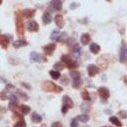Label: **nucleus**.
Listing matches in <instances>:
<instances>
[{"mask_svg":"<svg viewBox=\"0 0 127 127\" xmlns=\"http://www.w3.org/2000/svg\"><path fill=\"white\" fill-rule=\"evenodd\" d=\"M42 88L43 90L49 91V92H61L63 90L62 87H60L59 85H56L52 81H44L42 84Z\"/></svg>","mask_w":127,"mask_h":127,"instance_id":"1","label":"nucleus"},{"mask_svg":"<svg viewBox=\"0 0 127 127\" xmlns=\"http://www.w3.org/2000/svg\"><path fill=\"white\" fill-rule=\"evenodd\" d=\"M61 60L64 62V64H65V66L67 68H69L70 70L73 68H76L78 66V64L76 61H73L68 55H63L61 57Z\"/></svg>","mask_w":127,"mask_h":127,"instance_id":"2","label":"nucleus"},{"mask_svg":"<svg viewBox=\"0 0 127 127\" xmlns=\"http://www.w3.org/2000/svg\"><path fill=\"white\" fill-rule=\"evenodd\" d=\"M16 29H17V34L22 37L24 35V22L22 19V15L18 12L16 16Z\"/></svg>","mask_w":127,"mask_h":127,"instance_id":"3","label":"nucleus"},{"mask_svg":"<svg viewBox=\"0 0 127 127\" xmlns=\"http://www.w3.org/2000/svg\"><path fill=\"white\" fill-rule=\"evenodd\" d=\"M69 75L72 78V85L74 88H78L80 85V73L76 70H70Z\"/></svg>","mask_w":127,"mask_h":127,"instance_id":"4","label":"nucleus"},{"mask_svg":"<svg viewBox=\"0 0 127 127\" xmlns=\"http://www.w3.org/2000/svg\"><path fill=\"white\" fill-rule=\"evenodd\" d=\"M50 38L53 41H60V42H62V41H64L67 38V35H66V33H62V32H60L58 30H55L51 34Z\"/></svg>","mask_w":127,"mask_h":127,"instance_id":"5","label":"nucleus"},{"mask_svg":"<svg viewBox=\"0 0 127 127\" xmlns=\"http://www.w3.org/2000/svg\"><path fill=\"white\" fill-rule=\"evenodd\" d=\"M126 57H127V48H126V44L125 42H122V46L120 48L119 51V60L121 63H125L126 62Z\"/></svg>","mask_w":127,"mask_h":127,"instance_id":"6","label":"nucleus"},{"mask_svg":"<svg viewBox=\"0 0 127 127\" xmlns=\"http://www.w3.org/2000/svg\"><path fill=\"white\" fill-rule=\"evenodd\" d=\"M30 61L31 62H34V63H38V62H44V61H46V59L42 55H40L39 53L32 52L30 54Z\"/></svg>","mask_w":127,"mask_h":127,"instance_id":"7","label":"nucleus"},{"mask_svg":"<svg viewBox=\"0 0 127 127\" xmlns=\"http://www.w3.org/2000/svg\"><path fill=\"white\" fill-rule=\"evenodd\" d=\"M98 94L100 95V97H101L103 100L108 99V98H109V95H110L108 88H107V87H104V86L98 88Z\"/></svg>","mask_w":127,"mask_h":127,"instance_id":"8","label":"nucleus"},{"mask_svg":"<svg viewBox=\"0 0 127 127\" xmlns=\"http://www.w3.org/2000/svg\"><path fill=\"white\" fill-rule=\"evenodd\" d=\"M63 107L68 109V108H72L73 107V101L71 100V98H69L67 95H64L63 97Z\"/></svg>","mask_w":127,"mask_h":127,"instance_id":"9","label":"nucleus"},{"mask_svg":"<svg viewBox=\"0 0 127 127\" xmlns=\"http://www.w3.org/2000/svg\"><path fill=\"white\" fill-rule=\"evenodd\" d=\"M56 44H54V43H52V44H48V45H46L45 47H44V52H45V54L47 55V56H52L53 55V53H54V51L56 50Z\"/></svg>","mask_w":127,"mask_h":127,"instance_id":"10","label":"nucleus"},{"mask_svg":"<svg viewBox=\"0 0 127 127\" xmlns=\"http://www.w3.org/2000/svg\"><path fill=\"white\" fill-rule=\"evenodd\" d=\"M99 72V68L95 65V64H89L87 66V73L89 76H94L95 74H97Z\"/></svg>","mask_w":127,"mask_h":127,"instance_id":"11","label":"nucleus"},{"mask_svg":"<svg viewBox=\"0 0 127 127\" xmlns=\"http://www.w3.org/2000/svg\"><path fill=\"white\" fill-rule=\"evenodd\" d=\"M27 29L30 32H37L39 30V25H38V23L36 21H31V22L28 23Z\"/></svg>","mask_w":127,"mask_h":127,"instance_id":"12","label":"nucleus"},{"mask_svg":"<svg viewBox=\"0 0 127 127\" xmlns=\"http://www.w3.org/2000/svg\"><path fill=\"white\" fill-rule=\"evenodd\" d=\"M55 23H56V25H57L60 29H61V28H63V27L64 26V21L63 16H62V15H60V14L56 15V16H55Z\"/></svg>","mask_w":127,"mask_h":127,"instance_id":"13","label":"nucleus"},{"mask_svg":"<svg viewBox=\"0 0 127 127\" xmlns=\"http://www.w3.org/2000/svg\"><path fill=\"white\" fill-rule=\"evenodd\" d=\"M89 50H90V52H91L92 54L96 55V54H98V53L100 52V47H99V45L96 44V43H91L90 46H89Z\"/></svg>","mask_w":127,"mask_h":127,"instance_id":"14","label":"nucleus"},{"mask_svg":"<svg viewBox=\"0 0 127 127\" xmlns=\"http://www.w3.org/2000/svg\"><path fill=\"white\" fill-rule=\"evenodd\" d=\"M0 45H1L4 49H6V48L8 47V45H9V40H8V37H7V36H5V35H0Z\"/></svg>","mask_w":127,"mask_h":127,"instance_id":"15","label":"nucleus"},{"mask_svg":"<svg viewBox=\"0 0 127 127\" xmlns=\"http://www.w3.org/2000/svg\"><path fill=\"white\" fill-rule=\"evenodd\" d=\"M35 12L36 11L34 9H24L22 11V15L25 16L26 18H31V17H33L35 15Z\"/></svg>","mask_w":127,"mask_h":127,"instance_id":"16","label":"nucleus"},{"mask_svg":"<svg viewBox=\"0 0 127 127\" xmlns=\"http://www.w3.org/2000/svg\"><path fill=\"white\" fill-rule=\"evenodd\" d=\"M42 20H43V23L44 24H50L52 22V16L49 12H45L42 16Z\"/></svg>","mask_w":127,"mask_h":127,"instance_id":"17","label":"nucleus"},{"mask_svg":"<svg viewBox=\"0 0 127 127\" xmlns=\"http://www.w3.org/2000/svg\"><path fill=\"white\" fill-rule=\"evenodd\" d=\"M31 119L34 123H40L42 121V116L40 114H38L37 112H33L31 115Z\"/></svg>","mask_w":127,"mask_h":127,"instance_id":"18","label":"nucleus"},{"mask_svg":"<svg viewBox=\"0 0 127 127\" xmlns=\"http://www.w3.org/2000/svg\"><path fill=\"white\" fill-rule=\"evenodd\" d=\"M28 45V43L24 40H16L15 42H13V47L14 48H21V47H24Z\"/></svg>","mask_w":127,"mask_h":127,"instance_id":"19","label":"nucleus"},{"mask_svg":"<svg viewBox=\"0 0 127 127\" xmlns=\"http://www.w3.org/2000/svg\"><path fill=\"white\" fill-rule=\"evenodd\" d=\"M80 42H81V44L82 45H87L89 42H90V36L88 35V34H83V35H81V37H80Z\"/></svg>","mask_w":127,"mask_h":127,"instance_id":"20","label":"nucleus"},{"mask_svg":"<svg viewBox=\"0 0 127 127\" xmlns=\"http://www.w3.org/2000/svg\"><path fill=\"white\" fill-rule=\"evenodd\" d=\"M72 53H73V56L75 58H78L80 56V54H81V48L77 44H75L74 47H73V49H72Z\"/></svg>","mask_w":127,"mask_h":127,"instance_id":"21","label":"nucleus"},{"mask_svg":"<svg viewBox=\"0 0 127 127\" xmlns=\"http://www.w3.org/2000/svg\"><path fill=\"white\" fill-rule=\"evenodd\" d=\"M51 5H52V7H53L55 10H57V11H60V10L62 9V2L59 1V0L53 1V2L51 3Z\"/></svg>","mask_w":127,"mask_h":127,"instance_id":"22","label":"nucleus"},{"mask_svg":"<svg viewBox=\"0 0 127 127\" xmlns=\"http://www.w3.org/2000/svg\"><path fill=\"white\" fill-rule=\"evenodd\" d=\"M109 121L111 122V123H113L114 125H116L117 127H121L122 126V123L119 121V119L117 118V117H115V116H111L110 118H109Z\"/></svg>","mask_w":127,"mask_h":127,"instance_id":"23","label":"nucleus"},{"mask_svg":"<svg viewBox=\"0 0 127 127\" xmlns=\"http://www.w3.org/2000/svg\"><path fill=\"white\" fill-rule=\"evenodd\" d=\"M20 111H21V113L22 114H24V115H27L30 111H31V109H30V107L29 106H27V105H21L20 106Z\"/></svg>","mask_w":127,"mask_h":127,"instance_id":"24","label":"nucleus"},{"mask_svg":"<svg viewBox=\"0 0 127 127\" xmlns=\"http://www.w3.org/2000/svg\"><path fill=\"white\" fill-rule=\"evenodd\" d=\"M81 97H82V99L84 101H89L90 100V95H89V93H88V91L86 89L81 91Z\"/></svg>","mask_w":127,"mask_h":127,"instance_id":"25","label":"nucleus"},{"mask_svg":"<svg viewBox=\"0 0 127 127\" xmlns=\"http://www.w3.org/2000/svg\"><path fill=\"white\" fill-rule=\"evenodd\" d=\"M54 68L56 69V71H59V70H62V69H64V64H63V63H60V62H58V63H56V64H54Z\"/></svg>","mask_w":127,"mask_h":127,"instance_id":"26","label":"nucleus"},{"mask_svg":"<svg viewBox=\"0 0 127 127\" xmlns=\"http://www.w3.org/2000/svg\"><path fill=\"white\" fill-rule=\"evenodd\" d=\"M50 75H51V77L53 79H58L61 76L60 72L59 71H56V70H50Z\"/></svg>","mask_w":127,"mask_h":127,"instance_id":"27","label":"nucleus"},{"mask_svg":"<svg viewBox=\"0 0 127 127\" xmlns=\"http://www.w3.org/2000/svg\"><path fill=\"white\" fill-rule=\"evenodd\" d=\"M77 120H79L80 122H83V123H85V122H87L88 121V116L86 115V114H81V115H78L77 116V118H76Z\"/></svg>","mask_w":127,"mask_h":127,"instance_id":"28","label":"nucleus"},{"mask_svg":"<svg viewBox=\"0 0 127 127\" xmlns=\"http://www.w3.org/2000/svg\"><path fill=\"white\" fill-rule=\"evenodd\" d=\"M13 127H26V122H25V120L20 119L19 121H17V122L14 124Z\"/></svg>","mask_w":127,"mask_h":127,"instance_id":"29","label":"nucleus"},{"mask_svg":"<svg viewBox=\"0 0 127 127\" xmlns=\"http://www.w3.org/2000/svg\"><path fill=\"white\" fill-rule=\"evenodd\" d=\"M16 92H17V94H19V95H20V97H21V98H23L24 100H28V99H29V98H28V96H27V94H26L25 92H23L22 90L17 89V90H16Z\"/></svg>","mask_w":127,"mask_h":127,"instance_id":"30","label":"nucleus"},{"mask_svg":"<svg viewBox=\"0 0 127 127\" xmlns=\"http://www.w3.org/2000/svg\"><path fill=\"white\" fill-rule=\"evenodd\" d=\"M80 108H81L82 111H88L89 108H90V105H89V103L85 102V103H82V104L80 105Z\"/></svg>","mask_w":127,"mask_h":127,"instance_id":"31","label":"nucleus"},{"mask_svg":"<svg viewBox=\"0 0 127 127\" xmlns=\"http://www.w3.org/2000/svg\"><path fill=\"white\" fill-rule=\"evenodd\" d=\"M70 127H78V123H77V119L73 118L70 121Z\"/></svg>","mask_w":127,"mask_h":127,"instance_id":"32","label":"nucleus"},{"mask_svg":"<svg viewBox=\"0 0 127 127\" xmlns=\"http://www.w3.org/2000/svg\"><path fill=\"white\" fill-rule=\"evenodd\" d=\"M7 94H6V92L5 91H1L0 92V100H6L7 99Z\"/></svg>","mask_w":127,"mask_h":127,"instance_id":"33","label":"nucleus"},{"mask_svg":"<svg viewBox=\"0 0 127 127\" xmlns=\"http://www.w3.org/2000/svg\"><path fill=\"white\" fill-rule=\"evenodd\" d=\"M118 114H119V116H120L121 118H123V119H124V118H126V116H127V115H126V111H124V110L119 111V112H118Z\"/></svg>","mask_w":127,"mask_h":127,"instance_id":"34","label":"nucleus"},{"mask_svg":"<svg viewBox=\"0 0 127 127\" xmlns=\"http://www.w3.org/2000/svg\"><path fill=\"white\" fill-rule=\"evenodd\" d=\"M51 127H63V126H62L61 122H59V121H56V122H53V123H52Z\"/></svg>","mask_w":127,"mask_h":127,"instance_id":"35","label":"nucleus"},{"mask_svg":"<svg viewBox=\"0 0 127 127\" xmlns=\"http://www.w3.org/2000/svg\"><path fill=\"white\" fill-rule=\"evenodd\" d=\"M61 81H62V83H64V84L67 83V80H66V77L65 76H63L62 79H61Z\"/></svg>","mask_w":127,"mask_h":127,"instance_id":"36","label":"nucleus"},{"mask_svg":"<svg viewBox=\"0 0 127 127\" xmlns=\"http://www.w3.org/2000/svg\"><path fill=\"white\" fill-rule=\"evenodd\" d=\"M14 88V86L12 85V84H7L6 85V89H8V90H11V89H13Z\"/></svg>","mask_w":127,"mask_h":127,"instance_id":"37","label":"nucleus"},{"mask_svg":"<svg viewBox=\"0 0 127 127\" xmlns=\"http://www.w3.org/2000/svg\"><path fill=\"white\" fill-rule=\"evenodd\" d=\"M76 6H78V4L72 3V4H70V9H74V7H76Z\"/></svg>","mask_w":127,"mask_h":127,"instance_id":"38","label":"nucleus"},{"mask_svg":"<svg viewBox=\"0 0 127 127\" xmlns=\"http://www.w3.org/2000/svg\"><path fill=\"white\" fill-rule=\"evenodd\" d=\"M21 84H22L23 86H26V88H28V89L30 88V85H29V84H27V83H24V82H22Z\"/></svg>","mask_w":127,"mask_h":127,"instance_id":"39","label":"nucleus"},{"mask_svg":"<svg viewBox=\"0 0 127 127\" xmlns=\"http://www.w3.org/2000/svg\"><path fill=\"white\" fill-rule=\"evenodd\" d=\"M0 81H3V82H6V80H5V78H3V77H0Z\"/></svg>","mask_w":127,"mask_h":127,"instance_id":"40","label":"nucleus"},{"mask_svg":"<svg viewBox=\"0 0 127 127\" xmlns=\"http://www.w3.org/2000/svg\"><path fill=\"white\" fill-rule=\"evenodd\" d=\"M0 4H2V1H0Z\"/></svg>","mask_w":127,"mask_h":127,"instance_id":"41","label":"nucleus"},{"mask_svg":"<svg viewBox=\"0 0 127 127\" xmlns=\"http://www.w3.org/2000/svg\"><path fill=\"white\" fill-rule=\"evenodd\" d=\"M104 127H109V126H104Z\"/></svg>","mask_w":127,"mask_h":127,"instance_id":"42","label":"nucleus"}]
</instances>
